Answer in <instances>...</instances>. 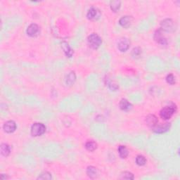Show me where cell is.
<instances>
[{"label": "cell", "mask_w": 180, "mask_h": 180, "mask_svg": "<svg viewBox=\"0 0 180 180\" xmlns=\"http://www.w3.org/2000/svg\"><path fill=\"white\" fill-rule=\"evenodd\" d=\"M61 48H62V49L63 50V52L65 53L67 57H72V55H73V51L72 50L68 43L66 42H63L61 43Z\"/></svg>", "instance_id": "obj_14"}, {"label": "cell", "mask_w": 180, "mask_h": 180, "mask_svg": "<svg viewBox=\"0 0 180 180\" xmlns=\"http://www.w3.org/2000/svg\"><path fill=\"white\" fill-rule=\"evenodd\" d=\"M76 80V75L75 72H70L66 77V84L68 85H72Z\"/></svg>", "instance_id": "obj_17"}, {"label": "cell", "mask_w": 180, "mask_h": 180, "mask_svg": "<svg viewBox=\"0 0 180 180\" xmlns=\"http://www.w3.org/2000/svg\"><path fill=\"white\" fill-rule=\"evenodd\" d=\"M8 178H9V177H7V175L5 176V177H4V174H1V179H8Z\"/></svg>", "instance_id": "obj_27"}, {"label": "cell", "mask_w": 180, "mask_h": 180, "mask_svg": "<svg viewBox=\"0 0 180 180\" xmlns=\"http://www.w3.org/2000/svg\"><path fill=\"white\" fill-rule=\"evenodd\" d=\"M46 132V126L42 123H34L32 125L30 132L32 136H39L44 134Z\"/></svg>", "instance_id": "obj_4"}, {"label": "cell", "mask_w": 180, "mask_h": 180, "mask_svg": "<svg viewBox=\"0 0 180 180\" xmlns=\"http://www.w3.org/2000/svg\"><path fill=\"white\" fill-rule=\"evenodd\" d=\"M118 154H119L120 157L122 158V159H124V158H126L128 156L129 152L125 146L120 145V146H118Z\"/></svg>", "instance_id": "obj_16"}, {"label": "cell", "mask_w": 180, "mask_h": 180, "mask_svg": "<svg viewBox=\"0 0 180 180\" xmlns=\"http://www.w3.org/2000/svg\"><path fill=\"white\" fill-rule=\"evenodd\" d=\"M85 148L89 151H95L97 149V144L94 141H89L85 144Z\"/></svg>", "instance_id": "obj_19"}, {"label": "cell", "mask_w": 180, "mask_h": 180, "mask_svg": "<svg viewBox=\"0 0 180 180\" xmlns=\"http://www.w3.org/2000/svg\"><path fill=\"white\" fill-rule=\"evenodd\" d=\"M87 174L91 179H95L98 177V170L94 166H89L87 168Z\"/></svg>", "instance_id": "obj_15"}, {"label": "cell", "mask_w": 180, "mask_h": 180, "mask_svg": "<svg viewBox=\"0 0 180 180\" xmlns=\"http://www.w3.org/2000/svg\"><path fill=\"white\" fill-rule=\"evenodd\" d=\"M120 6H121V2L119 0H115V1H111L110 3V7L111 9L113 12H117L120 9Z\"/></svg>", "instance_id": "obj_20"}, {"label": "cell", "mask_w": 180, "mask_h": 180, "mask_svg": "<svg viewBox=\"0 0 180 180\" xmlns=\"http://www.w3.org/2000/svg\"><path fill=\"white\" fill-rule=\"evenodd\" d=\"M3 130L7 133H13L16 130V124L13 120H9L6 122L3 125Z\"/></svg>", "instance_id": "obj_10"}, {"label": "cell", "mask_w": 180, "mask_h": 180, "mask_svg": "<svg viewBox=\"0 0 180 180\" xmlns=\"http://www.w3.org/2000/svg\"><path fill=\"white\" fill-rule=\"evenodd\" d=\"M52 174L51 173H48V172H44V173H41L39 175V177H37V179H46V180H50L52 179Z\"/></svg>", "instance_id": "obj_24"}, {"label": "cell", "mask_w": 180, "mask_h": 180, "mask_svg": "<svg viewBox=\"0 0 180 180\" xmlns=\"http://www.w3.org/2000/svg\"><path fill=\"white\" fill-rule=\"evenodd\" d=\"M120 179H127V180H131V179H134V174L130 173V172H127V171H125V172H123V173H121L120 174Z\"/></svg>", "instance_id": "obj_21"}, {"label": "cell", "mask_w": 180, "mask_h": 180, "mask_svg": "<svg viewBox=\"0 0 180 180\" xmlns=\"http://www.w3.org/2000/svg\"><path fill=\"white\" fill-rule=\"evenodd\" d=\"M142 53V50L140 47H135L132 51V56L134 58H138L141 56Z\"/></svg>", "instance_id": "obj_22"}, {"label": "cell", "mask_w": 180, "mask_h": 180, "mask_svg": "<svg viewBox=\"0 0 180 180\" xmlns=\"http://www.w3.org/2000/svg\"><path fill=\"white\" fill-rule=\"evenodd\" d=\"M154 39L158 44L163 45V46H165V45H167L168 43L167 38L164 36V35L162 33V30H161L160 29L158 30L155 32Z\"/></svg>", "instance_id": "obj_5"}, {"label": "cell", "mask_w": 180, "mask_h": 180, "mask_svg": "<svg viewBox=\"0 0 180 180\" xmlns=\"http://www.w3.org/2000/svg\"><path fill=\"white\" fill-rule=\"evenodd\" d=\"M170 123L169 122H165L164 124H160V125H157L156 126H155L154 128H152L153 131L155 133L158 134H163L165 133L166 132H168L170 128Z\"/></svg>", "instance_id": "obj_8"}, {"label": "cell", "mask_w": 180, "mask_h": 180, "mask_svg": "<svg viewBox=\"0 0 180 180\" xmlns=\"http://www.w3.org/2000/svg\"><path fill=\"white\" fill-rule=\"evenodd\" d=\"M166 81H167L169 85H173L175 84V77H174L173 74H169L166 77Z\"/></svg>", "instance_id": "obj_25"}, {"label": "cell", "mask_w": 180, "mask_h": 180, "mask_svg": "<svg viewBox=\"0 0 180 180\" xmlns=\"http://www.w3.org/2000/svg\"><path fill=\"white\" fill-rule=\"evenodd\" d=\"M26 33L30 37H36L37 35H38L39 33V27L35 23H32L28 27Z\"/></svg>", "instance_id": "obj_7"}, {"label": "cell", "mask_w": 180, "mask_h": 180, "mask_svg": "<svg viewBox=\"0 0 180 180\" xmlns=\"http://www.w3.org/2000/svg\"><path fill=\"white\" fill-rule=\"evenodd\" d=\"M100 16V11L95 7H91L87 13V17L89 20H96L99 18Z\"/></svg>", "instance_id": "obj_9"}, {"label": "cell", "mask_w": 180, "mask_h": 180, "mask_svg": "<svg viewBox=\"0 0 180 180\" xmlns=\"http://www.w3.org/2000/svg\"><path fill=\"white\" fill-rule=\"evenodd\" d=\"M177 25L175 22L170 18H166V19L161 21L160 23V30L166 33H173L176 30Z\"/></svg>", "instance_id": "obj_1"}, {"label": "cell", "mask_w": 180, "mask_h": 180, "mask_svg": "<svg viewBox=\"0 0 180 180\" xmlns=\"http://www.w3.org/2000/svg\"><path fill=\"white\" fill-rule=\"evenodd\" d=\"M146 122L148 126H149L151 128H154L155 126L158 124V119L155 115L150 114L146 118Z\"/></svg>", "instance_id": "obj_12"}, {"label": "cell", "mask_w": 180, "mask_h": 180, "mask_svg": "<svg viewBox=\"0 0 180 180\" xmlns=\"http://www.w3.org/2000/svg\"><path fill=\"white\" fill-rule=\"evenodd\" d=\"M177 111V107L175 105H170L162 108L160 112V116L163 120H167L170 119L171 117Z\"/></svg>", "instance_id": "obj_2"}, {"label": "cell", "mask_w": 180, "mask_h": 180, "mask_svg": "<svg viewBox=\"0 0 180 180\" xmlns=\"http://www.w3.org/2000/svg\"><path fill=\"white\" fill-rule=\"evenodd\" d=\"M107 84H108V88L111 91H117L118 89H119V86H118V85H117L116 83H115V82H112V81L108 82V83H107Z\"/></svg>", "instance_id": "obj_26"}, {"label": "cell", "mask_w": 180, "mask_h": 180, "mask_svg": "<svg viewBox=\"0 0 180 180\" xmlns=\"http://www.w3.org/2000/svg\"><path fill=\"white\" fill-rule=\"evenodd\" d=\"M0 151H1V154L3 156L7 157L11 153L10 146L7 144H2L1 146H0Z\"/></svg>", "instance_id": "obj_18"}, {"label": "cell", "mask_w": 180, "mask_h": 180, "mask_svg": "<svg viewBox=\"0 0 180 180\" xmlns=\"http://www.w3.org/2000/svg\"><path fill=\"white\" fill-rule=\"evenodd\" d=\"M130 46V42L129 39L126 38V37H122V38L120 39L119 41L118 42V48L120 52H125L126 51L128 50Z\"/></svg>", "instance_id": "obj_6"}, {"label": "cell", "mask_w": 180, "mask_h": 180, "mask_svg": "<svg viewBox=\"0 0 180 180\" xmlns=\"http://www.w3.org/2000/svg\"><path fill=\"white\" fill-rule=\"evenodd\" d=\"M136 165L139 166H143L146 163V158L141 155H139L136 158Z\"/></svg>", "instance_id": "obj_23"}, {"label": "cell", "mask_w": 180, "mask_h": 180, "mask_svg": "<svg viewBox=\"0 0 180 180\" xmlns=\"http://www.w3.org/2000/svg\"><path fill=\"white\" fill-rule=\"evenodd\" d=\"M132 21H133L132 17L130 16H122L119 20V24L122 27V28H127L132 25Z\"/></svg>", "instance_id": "obj_11"}, {"label": "cell", "mask_w": 180, "mask_h": 180, "mask_svg": "<svg viewBox=\"0 0 180 180\" xmlns=\"http://www.w3.org/2000/svg\"><path fill=\"white\" fill-rule=\"evenodd\" d=\"M119 106L120 108L124 111H130V110L132 108V104L130 103L126 99H122L120 100Z\"/></svg>", "instance_id": "obj_13"}, {"label": "cell", "mask_w": 180, "mask_h": 180, "mask_svg": "<svg viewBox=\"0 0 180 180\" xmlns=\"http://www.w3.org/2000/svg\"><path fill=\"white\" fill-rule=\"evenodd\" d=\"M88 44L94 49H96L101 46L102 44V39L97 34L92 33L89 35L87 38Z\"/></svg>", "instance_id": "obj_3"}]
</instances>
